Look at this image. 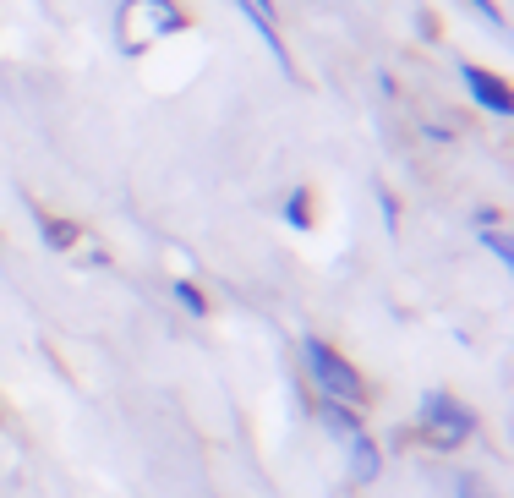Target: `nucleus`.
I'll list each match as a JSON object with an SVG mask.
<instances>
[{
	"label": "nucleus",
	"instance_id": "39448f33",
	"mask_svg": "<svg viewBox=\"0 0 514 498\" xmlns=\"http://www.w3.org/2000/svg\"><path fill=\"white\" fill-rule=\"evenodd\" d=\"M323 422H329V433L334 438H361V416H356V405H340V400H323Z\"/></svg>",
	"mask_w": 514,
	"mask_h": 498
},
{
	"label": "nucleus",
	"instance_id": "f257e3e1",
	"mask_svg": "<svg viewBox=\"0 0 514 498\" xmlns=\"http://www.w3.org/2000/svg\"><path fill=\"white\" fill-rule=\"evenodd\" d=\"M416 422H422V433L438 449H454V444H465V438L476 433V411L465 400L443 395V389H427V395H422V405H416Z\"/></svg>",
	"mask_w": 514,
	"mask_h": 498
},
{
	"label": "nucleus",
	"instance_id": "6e6552de",
	"mask_svg": "<svg viewBox=\"0 0 514 498\" xmlns=\"http://www.w3.org/2000/svg\"><path fill=\"white\" fill-rule=\"evenodd\" d=\"M285 219H290V225H296V230H307L312 225V198H307V192H290V203H285Z\"/></svg>",
	"mask_w": 514,
	"mask_h": 498
},
{
	"label": "nucleus",
	"instance_id": "1a4fd4ad",
	"mask_svg": "<svg viewBox=\"0 0 514 498\" xmlns=\"http://www.w3.org/2000/svg\"><path fill=\"white\" fill-rule=\"evenodd\" d=\"M482 241H487V252H493L498 263H514V241H509L498 225H493V230H482Z\"/></svg>",
	"mask_w": 514,
	"mask_h": 498
},
{
	"label": "nucleus",
	"instance_id": "9b49d317",
	"mask_svg": "<svg viewBox=\"0 0 514 498\" xmlns=\"http://www.w3.org/2000/svg\"><path fill=\"white\" fill-rule=\"evenodd\" d=\"M460 498H487V493L476 488V482H465V488H460Z\"/></svg>",
	"mask_w": 514,
	"mask_h": 498
},
{
	"label": "nucleus",
	"instance_id": "7ed1b4c3",
	"mask_svg": "<svg viewBox=\"0 0 514 498\" xmlns=\"http://www.w3.org/2000/svg\"><path fill=\"white\" fill-rule=\"evenodd\" d=\"M460 77H465L471 99L482 104L487 115H514V94H509V83H504V77H493L487 66H460Z\"/></svg>",
	"mask_w": 514,
	"mask_h": 498
},
{
	"label": "nucleus",
	"instance_id": "0eeeda50",
	"mask_svg": "<svg viewBox=\"0 0 514 498\" xmlns=\"http://www.w3.org/2000/svg\"><path fill=\"white\" fill-rule=\"evenodd\" d=\"M175 301H181V307H186V312H192V318H203V312H208V296H203V291H197V285H192V280H175Z\"/></svg>",
	"mask_w": 514,
	"mask_h": 498
},
{
	"label": "nucleus",
	"instance_id": "9d476101",
	"mask_svg": "<svg viewBox=\"0 0 514 498\" xmlns=\"http://www.w3.org/2000/svg\"><path fill=\"white\" fill-rule=\"evenodd\" d=\"M471 6H476V11H482V17H487V22H493V28H504V11H498V6H493V0H471Z\"/></svg>",
	"mask_w": 514,
	"mask_h": 498
},
{
	"label": "nucleus",
	"instance_id": "423d86ee",
	"mask_svg": "<svg viewBox=\"0 0 514 498\" xmlns=\"http://www.w3.org/2000/svg\"><path fill=\"white\" fill-rule=\"evenodd\" d=\"M39 230H44V241H50L55 252H72V247H77V225H72V219H50V214H39Z\"/></svg>",
	"mask_w": 514,
	"mask_h": 498
},
{
	"label": "nucleus",
	"instance_id": "f03ea898",
	"mask_svg": "<svg viewBox=\"0 0 514 498\" xmlns=\"http://www.w3.org/2000/svg\"><path fill=\"white\" fill-rule=\"evenodd\" d=\"M301 356H307L312 378H318V389H323L329 400H340V405H361V400H367V384H361V373L345 362L340 351H329L323 340H301Z\"/></svg>",
	"mask_w": 514,
	"mask_h": 498
},
{
	"label": "nucleus",
	"instance_id": "20e7f679",
	"mask_svg": "<svg viewBox=\"0 0 514 498\" xmlns=\"http://www.w3.org/2000/svg\"><path fill=\"white\" fill-rule=\"evenodd\" d=\"M378 466H383V460H378V444H372L367 433L350 438V477H356V482H372V477H378Z\"/></svg>",
	"mask_w": 514,
	"mask_h": 498
}]
</instances>
